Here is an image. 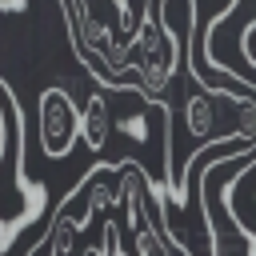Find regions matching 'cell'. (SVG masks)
<instances>
[{"label": "cell", "instance_id": "1", "mask_svg": "<svg viewBox=\"0 0 256 256\" xmlns=\"http://www.w3.org/2000/svg\"><path fill=\"white\" fill-rule=\"evenodd\" d=\"M180 64H184V48H180V40H176L172 28L164 24L160 8L148 4L144 24H140L136 36H132V72H136L140 92H144L148 100L164 96V88L172 84V76L180 72Z\"/></svg>", "mask_w": 256, "mask_h": 256}, {"label": "cell", "instance_id": "2", "mask_svg": "<svg viewBox=\"0 0 256 256\" xmlns=\"http://www.w3.org/2000/svg\"><path fill=\"white\" fill-rule=\"evenodd\" d=\"M76 136H80V108L72 104V96L60 84L44 88L40 92V148H44V156H52V160L68 156Z\"/></svg>", "mask_w": 256, "mask_h": 256}, {"label": "cell", "instance_id": "3", "mask_svg": "<svg viewBox=\"0 0 256 256\" xmlns=\"http://www.w3.org/2000/svg\"><path fill=\"white\" fill-rule=\"evenodd\" d=\"M224 208L236 224V232L256 248V152L244 160V168L224 180Z\"/></svg>", "mask_w": 256, "mask_h": 256}, {"label": "cell", "instance_id": "4", "mask_svg": "<svg viewBox=\"0 0 256 256\" xmlns=\"http://www.w3.org/2000/svg\"><path fill=\"white\" fill-rule=\"evenodd\" d=\"M0 176L28 188L20 180V108H16V96L4 80H0Z\"/></svg>", "mask_w": 256, "mask_h": 256}, {"label": "cell", "instance_id": "5", "mask_svg": "<svg viewBox=\"0 0 256 256\" xmlns=\"http://www.w3.org/2000/svg\"><path fill=\"white\" fill-rule=\"evenodd\" d=\"M112 124H116V116H112L108 92L92 88L88 100H84V108H80V136H84V144H88L92 152H104L108 140H112Z\"/></svg>", "mask_w": 256, "mask_h": 256}, {"label": "cell", "instance_id": "6", "mask_svg": "<svg viewBox=\"0 0 256 256\" xmlns=\"http://www.w3.org/2000/svg\"><path fill=\"white\" fill-rule=\"evenodd\" d=\"M240 44H244V56H248V64L256 68V20L244 28V36H240Z\"/></svg>", "mask_w": 256, "mask_h": 256}, {"label": "cell", "instance_id": "7", "mask_svg": "<svg viewBox=\"0 0 256 256\" xmlns=\"http://www.w3.org/2000/svg\"><path fill=\"white\" fill-rule=\"evenodd\" d=\"M4 12H24V0H0Z\"/></svg>", "mask_w": 256, "mask_h": 256}, {"label": "cell", "instance_id": "8", "mask_svg": "<svg viewBox=\"0 0 256 256\" xmlns=\"http://www.w3.org/2000/svg\"><path fill=\"white\" fill-rule=\"evenodd\" d=\"M4 244H8V232H4V224H0V252H4Z\"/></svg>", "mask_w": 256, "mask_h": 256}, {"label": "cell", "instance_id": "9", "mask_svg": "<svg viewBox=\"0 0 256 256\" xmlns=\"http://www.w3.org/2000/svg\"><path fill=\"white\" fill-rule=\"evenodd\" d=\"M252 256H256V252H252Z\"/></svg>", "mask_w": 256, "mask_h": 256}]
</instances>
